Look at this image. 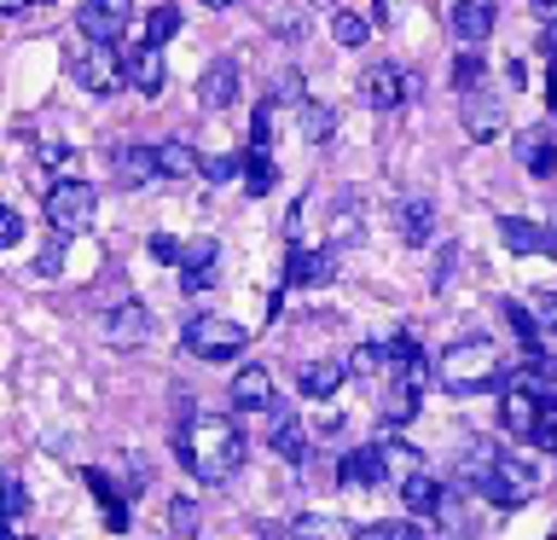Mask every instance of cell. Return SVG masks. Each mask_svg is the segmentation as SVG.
Here are the masks:
<instances>
[{
  "instance_id": "1",
  "label": "cell",
  "mask_w": 557,
  "mask_h": 540,
  "mask_svg": "<svg viewBox=\"0 0 557 540\" xmlns=\"http://www.w3.org/2000/svg\"><path fill=\"white\" fill-rule=\"evenodd\" d=\"M174 453H181V465L191 470L198 482H226L233 470L244 465V430L233 425V418H191V425L174 430Z\"/></svg>"
},
{
  "instance_id": "2",
  "label": "cell",
  "mask_w": 557,
  "mask_h": 540,
  "mask_svg": "<svg viewBox=\"0 0 557 540\" xmlns=\"http://www.w3.org/2000/svg\"><path fill=\"white\" fill-rule=\"evenodd\" d=\"M505 383V366H499V348L487 338H465L442 355V390L447 395H482V390H499Z\"/></svg>"
},
{
  "instance_id": "3",
  "label": "cell",
  "mask_w": 557,
  "mask_h": 540,
  "mask_svg": "<svg viewBox=\"0 0 557 540\" xmlns=\"http://www.w3.org/2000/svg\"><path fill=\"white\" fill-rule=\"evenodd\" d=\"M540 465L529 459V453H494V465L482 470V482H476V494L487 500V505H499V512H517V505H529L534 494H540Z\"/></svg>"
},
{
  "instance_id": "4",
  "label": "cell",
  "mask_w": 557,
  "mask_h": 540,
  "mask_svg": "<svg viewBox=\"0 0 557 540\" xmlns=\"http://www.w3.org/2000/svg\"><path fill=\"white\" fill-rule=\"evenodd\" d=\"M552 407V390L546 383H534V378H511L505 383V395H499V425L517 435V442H534L540 435V418H546Z\"/></svg>"
},
{
  "instance_id": "5",
  "label": "cell",
  "mask_w": 557,
  "mask_h": 540,
  "mask_svg": "<svg viewBox=\"0 0 557 540\" xmlns=\"http://www.w3.org/2000/svg\"><path fill=\"white\" fill-rule=\"evenodd\" d=\"M94 216H99V192L87 186V181H59V186L47 192V221H52V233H59V238L87 233Z\"/></svg>"
},
{
  "instance_id": "6",
  "label": "cell",
  "mask_w": 557,
  "mask_h": 540,
  "mask_svg": "<svg viewBox=\"0 0 557 540\" xmlns=\"http://www.w3.org/2000/svg\"><path fill=\"white\" fill-rule=\"evenodd\" d=\"M244 343H250V331L238 320H226V314H198L186 326V355H198V360H233Z\"/></svg>"
},
{
  "instance_id": "7",
  "label": "cell",
  "mask_w": 557,
  "mask_h": 540,
  "mask_svg": "<svg viewBox=\"0 0 557 540\" xmlns=\"http://www.w3.org/2000/svg\"><path fill=\"white\" fill-rule=\"evenodd\" d=\"M70 76H76L87 94H116V87H128V70H122V59L111 47H94L87 41V52H70Z\"/></svg>"
},
{
  "instance_id": "8",
  "label": "cell",
  "mask_w": 557,
  "mask_h": 540,
  "mask_svg": "<svg viewBox=\"0 0 557 540\" xmlns=\"http://www.w3.org/2000/svg\"><path fill=\"white\" fill-rule=\"evenodd\" d=\"M76 24L94 47H116L122 29L134 24V0H87V7L76 12Z\"/></svg>"
},
{
  "instance_id": "9",
  "label": "cell",
  "mask_w": 557,
  "mask_h": 540,
  "mask_svg": "<svg viewBox=\"0 0 557 540\" xmlns=\"http://www.w3.org/2000/svg\"><path fill=\"white\" fill-rule=\"evenodd\" d=\"M360 99L372 105V111H400V105L412 99V76L400 64H372L360 76Z\"/></svg>"
},
{
  "instance_id": "10",
  "label": "cell",
  "mask_w": 557,
  "mask_h": 540,
  "mask_svg": "<svg viewBox=\"0 0 557 540\" xmlns=\"http://www.w3.org/2000/svg\"><path fill=\"white\" fill-rule=\"evenodd\" d=\"M337 482H343V488H383V482H389V459H383V442H366V447H355V453H343Z\"/></svg>"
},
{
  "instance_id": "11",
  "label": "cell",
  "mask_w": 557,
  "mask_h": 540,
  "mask_svg": "<svg viewBox=\"0 0 557 540\" xmlns=\"http://www.w3.org/2000/svg\"><path fill=\"white\" fill-rule=\"evenodd\" d=\"M517 157H522V169H529L534 181H546V174L557 169V128H552V122L522 128V134H517Z\"/></svg>"
},
{
  "instance_id": "12",
  "label": "cell",
  "mask_w": 557,
  "mask_h": 540,
  "mask_svg": "<svg viewBox=\"0 0 557 540\" xmlns=\"http://www.w3.org/2000/svg\"><path fill=\"white\" fill-rule=\"evenodd\" d=\"M268 447L278 453V459H290V465L308 459V430H302V418H296L290 407H268Z\"/></svg>"
},
{
  "instance_id": "13",
  "label": "cell",
  "mask_w": 557,
  "mask_h": 540,
  "mask_svg": "<svg viewBox=\"0 0 557 540\" xmlns=\"http://www.w3.org/2000/svg\"><path fill=\"white\" fill-rule=\"evenodd\" d=\"M499 238H505V250H511V256H557L552 226H534L522 216H499Z\"/></svg>"
},
{
  "instance_id": "14",
  "label": "cell",
  "mask_w": 557,
  "mask_h": 540,
  "mask_svg": "<svg viewBox=\"0 0 557 540\" xmlns=\"http://www.w3.org/2000/svg\"><path fill=\"white\" fill-rule=\"evenodd\" d=\"M146 338H151V314L139 303H122V308L104 314V343L111 348H139Z\"/></svg>"
},
{
  "instance_id": "15",
  "label": "cell",
  "mask_w": 557,
  "mask_h": 540,
  "mask_svg": "<svg viewBox=\"0 0 557 540\" xmlns=\"http://www.w3.org/2000/svg\"><path fill=\"white\" fill-rule=\"evenodd\" d=\"M494 0H453V35H459L465 47H482L487 35H494Z\"/></svg>"
},
{
  "instance_id": "16",
  "label": "cell",
  "mask_w": 557,
  "mask_h": 540,
  "mask_svg": "<svg viewBox=\"0 0 557 540\" xmlns=\"http://www.w3.org/2000/svg\"><path fill=\"white\" fill-rule=\"evenodd\" d=\"M226 395H233L238 413H268L273 407V372H268V366H244Z\"/></svg>"
},
{
  "instance_id": "17",
  "label": "cell",
  "mask_w": 557,
  "mask_h": 540,
  "mask_svg": "<svg viewBox=\"0 0 557 540\" xmlns=\"http://www.w3.org/2000/svg\"><path fill=\"white\" fill-rule=\"evenodd\" d=\"M343 378H348V366L343 360H302V372H296V390H302L308 401H331L343 390Z\"/></svg>"
},
{
  "instance_id": "18",
  "label": "cell",
  "mask_w": 557,
  "mask_h": 540,
  "mask_svg": "<svg viewBox=\"0 0 557 540\" xmlns=\"http://www.w3.org/2000/svg\"><path fill=\"white\" fill-rule=\"evenodd\" d=\"M122 70H128V87H139V94H163V47H151V41H139L128 59H122Z\"/></svg>"
},
{
  "instance_id": "19",
  "label": "cell",
  "mask_w": 557,
  "mask_h": 540,
  "mask_svg": "<svg viewBox=\"0 0 557 540\" xmlns=\"http://www.w3.org/2000/svg\"><path fill=\"white\" fill-rule=\"evenodd\" d=\"M331 273H337V261H331V250H302V244H290L285 285H331Z\"/></svg>"
},
{
  "instance_id": "20",
  "label": "cell",
  "mask_w": 557,
  "mask_h": 540,
  "mask_svg": "<svg viewBox=\"0 0 557 540\" xmlns=\"http://www.w3.org/2000/svg\"><path fill=\"white\" fill-rule=\"evenodd\" d=\"M499 122H505L499 94H487V87L465 94V128H470V139H494V134H499Z\"/></svg>"
},
{
  "instance_id": "21",
  "label": "cell",
  "mask_w": 557,
  "mask_h": 540,
  "mask_svg": "<svg viewBox=\"0 0 557 540\" xmlns=\"http://www.w3.org/2000/svg\"><path fill=\"white\" fill-rule=\"evenodd\" d=\"M400 500H407L412 517H442V512H447V488L435 482L430 470H418V477L400 482Z\"/></svg>"
},
{
  "instance_id": "22",
  "label": "cell",
  "mask_w": 557,
  "mask_h": 540,
  "mask_svg": "<svg viewBox=\"0 0 557 540\" xmlns=\"http://www.w3.org/2000/svg\"><path fill=\"white\" fill-rule=\"evenodd\" d=\"M198 99L209 105V111H226V105L238 99V64L233 59H215L203 70V82H198Z\"/></svg>"
},
{
  "instance_id": "23",
  "label": "cell",
  "mask_w": 557,
  "mask_h": 540,
  "mask_svg": "<svg viewBox=\"0 0 557 540\" xmlns=\"http://www.w3.org/2000/svg\"><path fill=\"white\" fill-rule=\"evenodd\" d=\"M215 256H221V244H215V238L186 244V261H181L186 291H209V285H215Z\"/></svg>"
},
{
  "instance_id": "24",
  "label": "cell",
  "mask_w": 557,
  "mask_h": 540,
  "mask_svg": "<svg viewBox=\"0 0 557 540\" xmlns=\"http://www.w3.org/2000/svg\"><path fill=\"white\" fill-rule=\"evenodd\" d=\"M395 226H400V238H407V244H430V233H435V204H430V198H400V204H395Z\"/></svg>"
},
{
  "instance_id": "25",
  "label": "cell",
  "mask_w": 557,
  "mask_h": 540,
  "mask_svg": "<svg viewBox=\"0 0 557 540\" xmlns=\"http://www.w3.org/2000/svg\"><path fill=\"white\" fill-rule=\"evenodd\" d=\"M285 540H360V529H348L343 517H325V512H302L285 529Z\"/></svg>"
},
{
  "instance_id": "26",
  "label": "cell",
  "mask_w": 557,
  "mask_h": 540,
  "mask_svg": "<svg viewBox=\"0 0 557 540\" xmlns=\"http://www.w3.org/2000/svg\"><path fill=\"white\" fill-rule=\"evenodd\" d=\"M116 174L128 186H146L163 174V163H157V146H116Z\"/></svg>"
},
{
  "instance_id": "27",
  "label": "cell",
  "mask_w": 557,
  "mask_h": 540,
  "mask_svg": "<svg viewBox=\"0 0 557 540\" xmlns=\"http://www.w3.org/2000/svg\"><path fill=\"white\" fill-rule=\"evenodd\" d=\"M157 163H163V181H186V174L203 169V157L191 151L186 139H163V146H157Z\"/></svg>"
},
{
  "instance_id": "28",
  "label": "cell",
  "mask_w": 557,
  "mask_h": 540,
  "mask_svg": "<svg viewBox=\"0 0 557 540\" xmlns=\"http://www.w3.org/2000/svg\"><path fill=\"white\" fill-rule=\"evenodd\" d=\"M87 488H94V500L104 505V523H111V535H122V529H128V505H122L116 482L104 477V470H87Z\"/></svg>"
},
{
  "instance_id": "29",
  "label": "cell",
  "mask_w": 557,
  "mask_h": 540,
  "mask_svg": "<svg viewBox=\"0 0 557 540\" xmlns=\"http://www.w3.org/2000/svg\"><path fill=\"white\" fill-rule=\"evenodd\" d=\"M348 372H355V378H366V383H383V378H389V343H360L355 348V360H348Z\"/></svg>"
},
{
  "instance_id": "30",
  "label": "cell",
  "mask_w": 557,
  "mask_h": 540,
  "mask_svg": "<svg viewBox=\"0 0 557 540\" xmlns=\"http://www.w3.org/2000/svg\"><path fill=\"white\" fill-rule=\"evenodd\" d=\"M331 128H337V111L320 105V99H308L302 105V139H308V146H320V139H331Z\"/></svg>"
},
{
  "instance_id": "31",
  "label": "cell",
  "mask_w": 557,
  "mask_h": 540,
  "mask_svg": "<svg viewBox=\"0 0 557 540\" xmlns=\"http://www.w3.org/2000/svg\"><path fill=\"white\" fill-rule=\"evenodd\" d=\"M482 70H487V64H482V52H476V47H465L459 59H453V87H459V99L482 87Z\"/></svg>"
},
{
  "instance_id": "32",
  "label": "cell",
  "mask_w": 557,
  "mask_h": 540,
  "mask_svg": "<svg viewBox=\"0 0 557 540\" xmlns=\"http://www.w3.org/2000/svg\"><path fill=\"white\" fill-rule=\"evenodd\" d=\"M169 529L181 535V540H191V535H198V529H203V512H198V500L174 494V500H169Z\"/></svg>"
},
{
  "instance_id": "33",
  "label": "cell",
  "mask_w": 557,
  "mask_h": 540,
  "mask_svg": "<svg viewBox=\"0 0 557 540\" xmlns=\"http://www.w3.org/2000/svg\"><path fill=\"white\" fill-rule=\"evenodd\" d=\"M331 35H337V47H366L372 41V24H366L360 12H337L331 17Z\"/></svg>"
},
{
  "instance_id": "34",
  "label": "cell",
  "mask_w": 557,
  "mask_h": 540,
  "mask_svg": "<svg viewBox=\"0 0 557 540\" xmlns=\"http://www.w3.org/2000/svg\"><path fill=\"white\" fill-rule=\"evenodd\" d=\"M174 35H181V7H157V12L146 17V41L163 47V41H174Z\"/></svg>"
},
{
  "instance_id": "35",
  "label": "cell",
  "mask_w": 557,
  "mask_h": 540,
  "mask_svg": "<svg viewBox=\"0 0 557 540\" xmlns=\"http://www.w3.org/2000/svg\"><path fill=\"white\" fill-rule=\"evenodd\" d=\"M244 163H250V157H238V151H221V157H203V181H233V174H244Z\"/></svg>"
},
{
  "instance_id": "36",
  "label": "cell",
  "mask_w": 557,
  "mask_h": 540,
  "mask_svg": "<svg viewBox=\"0 0 557 540\" xmlns=\"http://www.w3.org/2000/svg\"><path fill=\"white\" fill-rule=\"evenodd\" d=\"M529 308H534V320H540V338H557V291H534Z\"/></svg>"
},
{
  "instance_id": "37",
  "label": "cell",
  "mask_w": 557,
  "mask_h": 540,
  "mask_svg": "<svg viewBox=\"0 0 557 540\" xmlns=\"http://www.w3.org/2000/svg\"><path fill=\"white\" fill-rule=\"evenodd\" d=\"M7 512H12V535H29L24 523H29V494H24V482H7Z\"/></svg>"
},
{
  "instance_id": "38",
  "label": "cell",
  "mask_w": 557,
  "mask_h": 540,
  "mask_svg": "<svg viewBox=\"0 0 557 540\" xmlns=\"http://www.w3.org/2000/svg\"><path fill=\"white\" fill-rule=\"evenodd\" d=\"M360 540H424V535H418V523H372V529H360Z\"/></svg>"
},
{
  "instance_id": "39",
  "label": "cell",
  "mask_w": 557,
  "mask_h": 540,
  "mask_svg": "<svg viewBox=\"0 0 557 540\" xmlns=\"http://www.w3.org/2000/svg\"><path fill=\"white\" fill-rule=\"evenodd\" d=\"M273 105H302V76H296V70H285V76L273 82Z\"/></svg>"
},
{
  "instance_id": "40",
  "label": "cell",
  "mask_w": 557,
  "mask_h": 540,
  "mask_svg": "<svg viewBox=\"0 0 557 540\" xmlns=\"http://www.w3.org/2000/svg\"><path fill=\"white\" fill-rule=\"evenodd\" d=\"M151 256H157V261H174V268H181V261H186V244H181V238H169V233H157V238H151Z\"/></svg>"
},
{
  "instance_id": "41",
  "label": "cell",
  "mask_w": 557,
  "mask_h": 540,
  "mask_svg": "<svg viewBox=\"0 0 557 540\" xmlns=\"http://www.w3.org/2000/svg\"><path fill=\"white\" fill-rule=\"evenodd\" d=\"M59 268H64V244H47V250L35 256V273H41V279H59Z\"/></svg>"
},
{
  "instance_id": "42",
  "label": "cell",
  "mask_w": 557,
  "mask_h": 540,
  "mask_svg": "<svg viewBox=\"0 0 557 540\" xmlns=\"http://www.w3.org/2000/svg\"><path fill=\"white\" fill-rule=\"evenodd\" d=\"M534 447H557V395H552L546 418H540V435H534Z\"/></svg>"
},
{
  "instance_id": "43",
  "label": "cell",
  "mask_w": 557,
  "mask_h": 540,
  "mask_svg": "<svg viewBox=\"0 0 557 540\" xmlns=\"http://www.w3.org/2000/svg\"><path fill=\"white\" fill-rule=\"evenodd\" d=\"M24 238V221H17V209H7V216H0V244H17Z\"/></svg>"
},
{
  "instance_id": "44",
  "label": "cell",
  "mask_w": 557,
  "mask_h": 540,
  "mask_svg": "<svg viewBox=\"0 0 557 540\" xmlns=\"http://www.w3.org/2000/svg\"><path fill=\"white\" fill-rule=\"evenodd\" d=\"M534 17H540L546 29H557V0H534Z\"/></svg>"
},
{
  "instance_id": "45",
  "label": "cell",
  "mask_w": 557,
  "mask_h": 540,
  "mask_svg": "<svg viewBox=\"0 0 557 540\" xmlns=\"http://www.w3.org/2000/svg\"><path fill=\"white\" fill-rule=\"evenodd\" d=\"M41 163L47 169H64V146H41Z\"/></svg>"
},
{
  "instance_id": "46",
  "label": "cell",
  "mask_w": 557,
  "mask_h": 540,
  "mask_svg": "<svg viewBox=\"0 0 557 540\" xmlns=\"http://www.w3.org/2000/svg\"><path fill=\"white\" fill-rule=\"evenodd\" d=\"M546 105H552V116H557V64H552V82H546Z\"/></svg>"
},
{
  "instance_id": "47",
  "label": "cell",
  "mask_w": 557,
  "mask_h": 540,
  "mask_svg": "<svg viewBox=\"0 0 557 540\" xmlns=\"http://www.w3.org/2000/svg\"><path fill=\"white\" fill-rule=\"evenodd\" d=\"M24 7H29V0H0V12H7V17H17Z\"/></svg>"
},
{
  "instance_id": "48",
  "label": "cell",
  "mask_w": 557,
  "mask_h": 540,
  "mask_svg": "<svg viewBox=\"0 0 557 540\" xmlns=\"http://www.w3.org/2000/svg\"><path fill=\"white\" fill-rule=\"evenodd\" d=\"M198 7H215L221 12V7H233V0H198Z\"/></svg>"
},
{
  "instance_id": "49",
  "label": "cell",
  "mask_w": 557,
  "mask_h": 540,
  "mask_svg": "<svg viewBox=\"0 0 557 540\" xmlns=\"http://www.w3.org/2000/svg\"><path fill=\"white\" fill-rule=\"evenodd\" d=\"M546 226H552V238H557V216H552V221H546Z\"/></svg>"
}]
</instances>
